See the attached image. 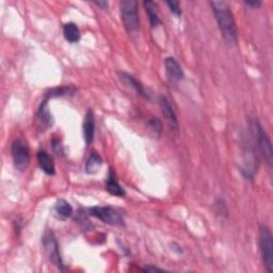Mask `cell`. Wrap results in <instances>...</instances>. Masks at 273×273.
Segmentation results:
<instances>
[{
  "label": "cell",
  "mask_w": 273,
  "mask_h": 273,
  "mask_svg": "<svg viewBox=\"0 0 273 273\" xmlns=\"http://www.w3.org/2000/svg\"><path fill=\"white\" fill-rule=\"evenodd\" d=\"M209 6L224 41L229 44H236L238 41V30L229 4L225 2H209Z\"/></svg>",
  "instance_id": "cell-1"
},
{
  "label": "cell",
  "mask_w": 273,
  "mask_h": 273,
  "mask_svg": "<svg viewBox=\"0 0 273 273\" xmlns=\"http://www.w3.org/2000/svg\"><path fill=\"white\" fill-rule=\"evenodd\" d=\"M121 6V16L125 29L130 34L138 33L140 30V17L138 3L134 0H123Z\"/></svg>",
  "instance_id": "cell-2"
},
{
  "label": "cell",
  "mask_w": 273,
  "mask_h": 273,
  "mask_svg": "<svg viewBox=\"0 0 273 273\" xmlns=\"http://www.w3.org/2000/svg\"><path fill=\"white\" fill-rule=\"evenodd\" d=\"M259 248L264 266L268 272L273 271V238L268 226L261 225L259 229Z\"/></svg>",
  "instance_id": "cell-3"
},
{
  "label": "cell",
  "mask_w": 273,
  "mask_h": 273,
  "mask_svg": "<svg viewBox=\"0 0 273 273\" xmlns=\"http://www.w3.org/2000/svg\"><path fill=\"white\" fill-rule=\"evenodd\" d=\"M42 243L45 249V252L47 253L49 260L60 270H64L65 266L60 254V248L58 240H57L56 235L51 230H47L44 233L42 238Z\"/></svg>",
  "instance_id": "cell-4"
},
{
  "label": "cell",
  "mask_w": 273,
  "mask_h": 273,
  "mask_svg": "<svg viewBox=\"0 0 273 273\" xmlns=\"http://www.w3.org/2000/svg\"><path fill=\"white\" fill-rule=\"evenodd\" d=\"M251 129H252V133L255 138V141L257 143V146L259 151L263 154V156L265 157L266 161L268 162V165L271 167L272 165V145L270 142V139L268 134L266 133V131L264 130L263 126L259 124L258 121L254 120L251 123Z\"/></svg>",
  "instance_id": "cell-5"
},
{
  "label": "cell",
  "mask_w": 273,
  "mask_h": 273,
  "mask_svg": "<svg viewBox=\"0 0 273 273\" xmlns=\"http://www.w3.org/2000/svg\"><path fill=\"white\" fill-rule=\"evenodd\" d=\"M89 213L101 222L112 226H124L125 220L123 215L115 208L109 206H94L89 208Z\"/></svg>",
  "instance_id": "cell-6"
},
{
  "label": "cell",
  "mask_w": 273,
  "mask_h": 273,
  "mask_svg": "<svg viewBox=\"0 0 273 273\" xmlns=\"http://www.w3.org/2000/svg\"><path fill=\"white\" fill-rule=\"evenodd\" d=\"M11 154H12L13 163L16 170L25 171L30 162V151L27 143L20 139L15 140L11 146Z\"/></svg>",
  "instance_id": "cell-7"
},
{
  "label": "cell",
  "mask_w": 273,
  "mask_h": 273,
  "mask_svg": "<svg viewBox=\"0 0 273 273\" xmlns=\"http://www.w3.org/2000/svg\"><path fill=\"white\" fill-rule=\"evenodd\" d=\"M165 67L167 75L171 81L179 83L184 79L185 74L183 68H181L180 64L177 62L175 58H173V57H168V58H166Z\"/></svg>",
  "instance_id": "cell-8"
},
{
  "label": "cell",
  "mask_w": 273,
  "mask_h": 273,
  "mask_svg": "<svg viewBox=\"0 0 273 273\" xmlns=\"http://www.w3.org/2000/svg\"><path fill=\"white\" fill-rule=\"evenodd\" d=\"M37 124L40 129H48L53 124V119L48 108V100L44 99L37 113Z\"/></svg>",
  "instance_id": "cell-9"
},
{
  "label": "cell",
  "mask_w": 273,
  "mask_h": 273,
  "mask_svg": "<svg viewBox=\"0 0 273 273\" xmlns=\"http://www.w3.org/2000/svg\"><path fill=\"white\" fill-rule=\"evenodd\" d=\"M159 106H160L163 116L171 125V127L176 129L178 127V120L174 111V108L172 104L170 102V100L166 96H160V98H159Z\"/></svg>",
  "instance_id": "cell-10"
},
{
  "label": "cell",
  "mask_w": 273,
  "mask_h": 273,
  "mask_svg": "<svg viewBox=\"0 0 273 273\" xmlns=\"http://www.w3.org/2000/svg\"><path fill=\"white\" fill-rule=\"evenodd\" d=\"M120 78L122 79V80L125 84L128 85L129 87H131L141 97H143L145 99H150V94H149V92H147V90L145 89V87L134 76H132V75L128 74V73L121 72L120 73Z\"/></svg>",
  "instance_id": "cell-11"
},
{
  "label": "cell",
  "mask_w": 273,
  "mask_h": 273,
  "mask_svg": "<svg viewBox=\"0 0 273 273\" xmlns=\"http://www.w3.org/2000/svg\"><path fill=\"white\" fill-rule=\"evenodd\" d=\"M95 134V118L92 110H88L84 122V138L88 145L93 142Z\"/></svg>",
  "instance_id": "cell-12"
},
{
  "label": "cell",
  "mask_w": 273,
  "mask_h": 273,
  "mask_svg": "<svg viewBox=\"0 0 273 273\" xmlns=\"http://www.w3.org/2000/svg\"><path fill=\"white\" fill-rule=\"evenodd\" d=\"M106 190L110 193V195L119 197V198H124L126 196V192H125L124 188L119 184V181L115 175V173L112 172V170H110L109 175L106 180Z\"/></svg>",
  "instance_id": "cell-13"
},
{
  "label": "cell",
  "mask_w": 273,
  "mask_h": 273,
  "mask_svg": "<svg viewBox=\"0 0 273 273\" xmlns=\"http://www.w3.org/2000/svg\"><path fill=\"white\" fill-rule=\"evenodd\" d=\"M38 162L41 170L45 174L53 175L56 173V167L52 158L45 151H40L38 153Z\"/></svg>",
  "instance_id": "cell-14"
},
{
  "label": "cell",
  "mask_w": 273,
  "mask_h": 273,
  "mask_svg": "<svg viewBox=\"0 0 273 273\" xmlns=\"http://www.w3.org/2000/svg\"><path fill=\"white\" fill-rule=\"evenodd\" d=\"M76 88L73 86H63L50 89L47 93H45V99L49 100L54 97H62L67 95H74L76 93Z\"/></svg>",
  "instance_id": "cell-15"
},
{
  "label": "cell",
  "mask_w": 273,
  "mask_h": 273,
  "mask_svg": "<svg viewBox=\"0 0 273 273\" xmlns=\"http://www.w3.org/2000/svg\"><path fill=\"white\" fill-rule=\"evenodd\" d=\"M144 8L147 12V15H149L150 19V24L152 28H156L157 26L161 25V19L159 18L158 15V6L157 3L155 2H144Z\"/></svg>",
  "instance_id": "cell-16"
},
{
  "label": "cell",
  "mask_w": 273,
  "mask_h": 273,
  "mask_svg": "<svg viewBox=\"0 0 273 273\" xmlns=\"http://www.w3.org/2000/svg\"><path fill=\"white\" fill-rule=\"evenodd\" d=\"M63 34L67 42L77 43L80 40V30L77 27L75 22H66L63 26Z\"/></svg>",
  "instance_id": "cell-17"
},
{
  "label": "cell",
  "mask_w": 273,
  "mask_h": 273,
  "mask_svg": "<svg viewBox=\"0 0 273 273\" xmlns=\"http://www.w3.org/2000/svg\"><path fill=\"white\" fill-rule=\"evenodd\" d=\"M54 211L62 219L71 218L73 215V207L67 201L60 199L54 204Z\"/></svg>",
  "instance_id": "cell-18"
},
{
  "label": "cell",
  "mask_w": 273,
  "mask_h": 273,
  "mask_svg": "<svg viewBox=\"0 0 273 273\" xmlns=\"http://www.w3.org/2000/svg\"><path fill=\"white\" fill-rule=\"evenodd\" d=\"M102 166V159L97 153L91 154L86 162V172L88 174H94Z\"/></svg>",
  "instance_id": "cell-19"
},
{
  "label": "cell",
  "mask_w": 273,
  "mask_h": 273,
  "mask_svg": "<svg viewBox=\"0 0 273 273\" xmlns=\"http://www.w3.org/2000/svg\"><path fill=\"white\" fill-rule=\"evenodd\" d=\"M149 126L157 135L161 134V132H162V122L160 121V119H158V118L151 119L150 122H149Z\"/></svg>",
  "instance_id": "cell-20"
},
{
  "label": "cell",
  "mask_w": 273,
  "mask_h": 273,
  "mask_svg": "<svg viewBox=\"0 0 273 273\" xmlns=\"http://www.w3.org/2000/svg\"><path fill=\"white\" fill-rule=\"evenodd\" d=\"M167 6H168L169 10L171 11V13H173L176 16L181 15L180 4L178 2H167Z\"/></svg>",
  "instance_id": "cell-21"
},
{
  "label": "cell",
  "mask_w": 273,
  "mask_h": 273,
  "mask_svg": "<svg viewBox=\"0 0 273 273\" xmlns=\"http://www.w3.org/2000/svg\"><path fill=\"white\" fill-rule=\"evenodd\" d=\"M142 270L143 271H147V272H163V271H166L162 268H158V267H155L153 265H147Z\"/></svg>",
  "instance_id": "cell-22"
},
{
  "label": "cell",
  "mask_w": 273,
  "mask_h": 273,
  "mask_svg": "<svg viewBox=\"0 0 273 273\" xmlns=\"http://www.w3.org/2000/svg\"><path fill=\"white\" fill-rule=\"evenodd\" d=\"M244 5L251 9H258L263 4H261V2H258V0H254V2H244Z\"/></svg>",
  "instance_id": "cell-23"
},
{
  "label": "cell",
  "mask_w": 273,
  "mask_h": 273,
  "mask_svg": "<svg viewBox=\"0 0 273 273\" xmlns=\"http://www.w3.org/2000/svg\"><path fill=\"white\" fill-rule=\"evenodd\" d=\"M94 4L96 6H99L101 9H107L108 8V3L107 2H95Z\"/></svg>",
  "instance_id": "cell-24"
}]
</instances>
